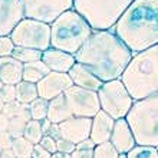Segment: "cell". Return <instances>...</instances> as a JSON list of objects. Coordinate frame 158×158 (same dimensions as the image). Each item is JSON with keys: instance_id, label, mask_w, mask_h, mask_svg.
Returning a JSON list of instances; mask_svg holds the SVG:
<instances>
[{"instance_id": "9", "label": "cell", "mask_w": 158, "mask_h": 158, "mask_svg": "<svg viewBox=\"0 0 158 158\" xmlns=\"http://www.w3.org/2000/svg\"><path fill=\"white\" fill-rule=\"evenodd\" d=\"M23 15L50 25L62 13L73 9V0H20Z\"/></svg>"}, {"instance_id": "26", "label": "cell", "mask_w": 158, "mask_h": 158, "mask_svg": "<svg viewBox=\"0 0 158 158\" xmlns=\"http://www.w3.org/2000/svg\"><path fill=\"white\" fill-rule=\"evenodd\" d=\"M127 158H158V148L135 145L127 154Z\"/></svg>"}, {"instance_id": "4", "label": "cell", "mask_w": 158, "mask_h": 158, "mask_svg": "<svg viewBox=\"0 0 158 158\" xmlns=\"http://www.w3.org/2000/svg\"><path fill=\"white\" fill-rule=\"evenodd\" d=\"M92 33L91 25L76 10L71 9L50 23V46L75 55Z\"/></svg>"}, {"instance_id": "36", "label": "cell", "mask_w": 158, "mask_h": 158, "mask_svg": "<svg viewBox=\"0 0 158 158\" xmlns=\"http://www.w3.org/2000/svg\"><path fill=\"white\" fill-rule=\"evenodd\" d=\"M94 157V150H78L75 148V151L71 154V158H92Z\"/></svg>"}, {"instance_id": "13", "label": "cell", "mask_w": 158, "mask_h": 158, "mask_svg": "<svg viewBox=\"0 0 158 158\" xmlns=\"http://www.w3.org/2000/svg\"><path fill=\"white\" fill-rule=\"evenodd\" d=\"M25 19L20 0H0V36H9Z\"/></svg>"}, {"instance_id": "11", "label": "cell", "mask_w": 158, "mask_h": 158, "mask_svg": "<svg viewBox=\"0 0 158 158\" xmlns=\"http://www.w3.org/2000/svg\"><path fill=\"white\" fill-rule=\"evenodd\" d=\"M72 79L68 73L62 72H49L40 82L36 83L39 98L46 101H52L56 96L62 95L72 86Z\"/></svg>"}, {"instance_id": "25", "label": "cell", "mask_w": 158, "mask_h": 158, "mask_svg": "<svg viewBox=\"0 0 158 158\" xmlns=\"http://www.w3.org/2000/svg\"><path fill=\"white\" fill-rule=\"evenodd\" d=\"M12 151L15 152L16 158H30L33 151V144L27 141L25 137L13 138Z\"/></svg>"}, {"instance_id": "19", "label": "cell", "mask_w": 158, "mask_h": 158, "mask_svg": "<svg viewBox=\"0 0 158 158\" xmlns=\"http://www.w3.org/2000/svg\"><path fill=\"white\" fill-rule=\"evenodd\" d=\"M71 108L68 105V101L65 98V95H59L56 98H53L52 101H49V108H48V117L46 119L50 121L52 124H60L63 121L72 118Z\"/></svg>"}, {"instance_id": "41", "label": "cell", "mask_w": 158, "mask_h": 158, "mask_svg": "<svg viewBox=\"0 0 158 158\" xmlns=\"http://www.w3.org/2000/svg\"><path fill=\"white\" fill-rule=\"evenodd\" d=\"M3 106H4V102L2 99H0V114L3 112Z\"/></svg>"}, {"instance_id": "16", "label": "cell", "mask_w": 158, "mask_h": 158, "mask_svg": "<svg viewBox=\"0 0 158 158\" xmlns=\"http://www.w3.org/2000/svg\"><path fill=\"white\" fill-rule=\"evenodd\" d=\"M114 124H115V119L111 118L104 111H99L95 117L92 118L89 138L94 141L95 145H99V144H104V142H109Z\"/></svg>"}, {"instance_id": "18", "label": "cell", "mask_w": 158, "mask_h": 158, "mask_svg": "<svg viewBox=\"0 0 158 158\" xmlns=\"http://www.w3.org/2000/svg\"><path fill=\"white\" fill-rule=\"evenodd\" d=\"M23 73V63L13 58V56H4L0 58V81L3 85H15L22 81Z\"/></svg>"}, {"instance_id": "27", "label": "cell", "mask_w": 158, "mask_h": 158, "mask_svg": "<svg viewBox=\"0 0 158 158\" xmlns=\"http://www.w3.org/2000/svg\"><path fill=\"white\" fill-rule=\"evenodd\" d=\"M119 152H118L111 142H104L99 144L94 148V157L92 158H118Z\"/></svg>"}, {"instance_id": "20", "label": "cell", "mask_w": 158, "mask_h": 158, "mask_svg": "<svg viewBox=\"0 0 158 158\" xmlns=\"http://www.w3.org/2000/svg\"><path fill=\"white\" fill-rule=\"evenodd\" d=\"M49 68L46 66L45 63L40 60L36 62H30L23 65V73H22V81L26 82H32V83H38L42 79L45 78L49 73Z\"/></svg>"}, {"instance_id": "33", "label": "cell", "mask_w": 158, "mask_h": 158, "mask_svg": "<svg viewBox=\"0 0 158 158\" xmlns=\"http://www.w3.org/2000/svg\"><path fill=\"white\" fill-rule=\"evenodd\" d=\"M39 145L43 147L50 154H55V152H56V139H55L53 137H50V135H43L40 142H39Z\"/></svg>"}, {"instance_id": "24", "label": "cell", "mask_w": 158, "mask_h": 158, "mask_svg": "<svg viewBox=\"0 0 158 158\" xmlns=\"http://www.w3.org/2000/svg\"><path fill=\"white\" fill-rule=\"evenodd\" d=\"M48 108H49V101L43 98H36L29 104V112L30 118L35 121H43L48 117Z\"/></svg>"}, {"instance_id": "5", "label": "cell", "mask_w": 158, "mask_h": 158, "mask_svg": "<svg viewBox=\"0 0 158 158\" xmlns=\"http://www.w3.org/2000/svg\"><path fill=\"white\" fill-rule=\"evenodd\" d=\"M125 119L137 145L158 148V94L134 101Z\"/></svg>"}, {"instance_id": "3", "label": "cell", "mask_w": 158, "mask_h": 158, "mask_svg": "<svg viewBox=\"0 0 158 158\" xmlns=\"http://www.w3.org/2000/svg\"><path fill=\"white\" fill-rule=\"evenodd\" d=\"M119 79L134 101L158 94V45L134 53Z\"/></svg>"}, {"instance_id": "8", "label": "cell", "mask_w": 158, "mask_h": 158, "mask_svg": "<svg viewBox=\"0 0 158 158\" xmlns=\"http://www.w3.org/2000/svg\"><path fill=\"white\" fill-rule=\"evenodd\" d=\"M15 46L43 50L50 48V25L33 19H22L9 35Z\"/></svg>"}, {"instance_id": "17", "label": "cell", "mask_w": 158, "mask_h": 158, "mask_svg": "<svg viewBox=\"0 0 158 158\" xmlns=\"http://www.w3.org/2000/svg\"><path fill=\"white\" fill-rule=\"evenodd\" d=\"M68 75L72 79V83L75 86L83 88V89H88V91L98 92L99 88L102 86V83H104L99 78H96L85 65L78 62L71 68V71L68 72Z\"/></svg>"}, {"instance_id": "6", "label": "cell", "mask_w": 158, "mask_h": 158, "mask_svg": "<svg viewBox=\"0 0 158 158\" xmlns=\"http://www.w3.org/2000/svg\"><path fill=\"white\" fill-rule=\"evenodd\" d=\"M134 0H73V10L91 25L94 30L112 29L125 9Z\"/></svg>"}, {"instance_id": "39", "label": "cell", "mask_w": 158, "mask_h": 158, "mask_svg": "<svg viewBox=\"0 0 158 158\" xmlns=\"http://www.w3.org/2000/svg\"><path fill=\"white\" fill-rule=\"evenodd\" d=\"M0 158H16V155H15V152L12 151V148H9V150H2Z\"/></svg>"}, {"instance_id": "30", "label": "cell", "mask_w": 158, "mask_h": 158, "mask_svg": "<svg viewBox=\"0 0 158 158\" xmlns=\"http://www.w3.org/2000/svg\"><path fill=\"white\" fill-rule=\"evenodd\" d=\"M0 99L4 104L16 101V86L15 85H3L0 89Z\"/></svg>"}, {"instance_id": "44", "label": "cell", "mask_w": 158, "mask_h": 158, "mask_svg": "<svg viewBox=\"0 0 158 158\" xmlns=\"http://www.w3.org/2000/svg\"><path fill=\"white\" fill-rule=\"evenodd\" d=\"M0 152H2V150H0Z\"/></svg>"}, {"instance_id": "40", "label": "cell", "mask_w": 158, "mask_h": 158, "mask_svg": "<svg viewBox=\"0 0 158 158\" xmlns=\"http://www.w3.org/2000/svg\"><path fill=\"white\" fill-rule=\"evenodd\" d=\"M50 158H71V155L69 154H63V152H55V154L50 155Z\"/></svg>"}, {"instance_id": "28", "label": "cell", "mask_w": 158, "mask_h": 158, "mask_svg": "<svg viewBox=\"0 0 158 158\" xmlns=\"http://www.w3.org/2000/svg\"><path fill=\"white\" fill-rule=\"evenodd\" d=\"M26 124H27V121H26L25 118H22V117L12 118V119H10V122H9L7 132L10 134L13 138L23 137V131H25Z\"/></svg>"}, {"instance_id": "31", "label": "cell", "mask_w": 158, "mask_h": 158, "mask_svg": "<svg viewBox=\"0 0 158 158\" xmlns=\"http://www.w3.org/2000/svg\"><path fill=\"white\" fill-rule=\"evenodd\" d=\"M13 49H15V45L10 36H0V58L10 56Z\"/></svg>"}, {"instance_id": "42", "label": "cell", "mask_w": 158, "mask_h": 158, "mask_svg": "<svg viewBox=\"0 0 158 158\" xmlns=\"http://www.w3.org/2000/svg\"><path fill=\"white\" fill-rule=\"evenodd\" d=\"M118 158H127V154H119V157Z\"/></svg>"}, {"instance_id": "22", "label": "cell", "mask_w": 158, "mask_h": 158, "mask_svg": "<svg viewBox=\"0 0 158 158\" xmlns=\"http://www.w3.org/2000/svg\"><path fill=\"white\" fill-rule=\"evenodd\" d=\"M13 58L19 60L20 63H30V62H36L42 59V52L36 49H30V48H22V46H15L12 55Z\"/></svg>"}, {"instance_id": "29", "label": "cell", "mask_w": 158, "mask_h": 158, "mask_svg": "<svg viewBox=\"0 0 158 158\" xmlns=\"http://www.w3.org/2000/svg\"><path fill=\"white\" fill-rule=\"evenodd\" d=\"M27 108V105H23L17 101H13V102H9V104H4L3 106V114L7 118H15V117H22L23 111Z\"/></svg>"}, {"instance_id": "2", "label": "cell", "mask_w": 158, "mask_h": 158, "mask_svg": "<svg viewBox=\"0 0 158 158\" xmlns=\"http://www.w3.org/2000/svg\"><path fill=\"white\" fill-rule=\"evenodd\" d=\"M114 27L132 53L158 45V0H134Z\"/></svg>"}, {"instance_id": "35", "label": "cell", "mask_w": 158, "mask_h": 158, "mask_svg": "<svg viewBox=\"0 0 158 158\" xmlns=\"http://www.w3.org/2000/svg\"><path fill=\"white\" fill-rule=\"evenodd\" d=\"M50 155L52 154L48 152L43 147L36 144V145H33V151H32V157L30 158H50Z\"/></svg>"}, {"instance_id": "43", "label": "cell", "mask_w": 158, "mask_h": 158, "mask_svg": "<svg viewBox=\"0 0 158 158\" xmlns=\"http://www.w3.org/2000/svg\"><path fill=\"white\" fill-rule=\"evenodd\" d=\"M2 86H3V82H2V81H0V89H2Z\"/></svg>"}, {"instance_id": "37", "label": "cell", "mask_w": 158, "mask_h": 158, "mask_svg": "<svg viewBox=\"0 0 158 158\" xmlns=\"http://www.w3.org/2000/svg\"><path fill=\"white\" fill-rule=\"evenodd\" d=\"M95 147L96 145L94 144V141H92L91 138H86V139H83L82 142L76 144V148H78V150H94Z\"/></svg>"}, {"instance_id": "10", "label": "cell", "mask_w": 158, "mask_h": 158, "mask_svg": "<svg viewBox=\"0 0 158 158\" xmlns=\"http://www.w3.org/2000/svg\"><path fill=\"white\" fill-rule=\"evenodd\" d=\"M63 95L66 98L73 117L94 118L101 111L98 92L95 91H88V89L72 85Z\"/></svg>"}, {"instance_id": "34", "label": "cell", "mask_w": 158, "mask_h": 158, "mask_svg": "<svg viewBox=\"0 0 158 158\" xmlns=\"http://www.w3.org/2000/svg\"><path fill=\"white\" fill-rule=\"evenodd\" d=\"M13 144V137L7 131H2L0 132V150H9L12 148Z\"/></svg>"}, {"instance_id": "23", "label": "cell", "mask_w": 158, "mask_h": 158, "mask_svg": "<svg viewBox=\"0 0 158 158\" xmlns=\"http://www.w3.org/2000/svg\"><path fill=\"white\" fill-rule=\"evenodd\" d=\"M23 137L29 142H32L33 145L39 144L42 137H43L42 121H35V119L27 121V124H26V127H25V131H23Z\"/></svg>"}, {"instance_id": "21", "label": "cell", "mask_w": 158, "mask_h": 158, "mask_svg": "<svg viewBox=\"0 0 158 158\" xmlns=\"http://www.w3.org/2000/svg\"><path fill=\"white\" fill-rule=\"evenodd\" d=\"M38 88L36 83L20 81L16 85V101L23 105H29L32 101L38 98Z\"/></svg>"}, {"instance_id": "7", "label": "cell", "mask_w": 158, "mask_h": 158, "mask_svg": "<svg viewBox=\"0 0 158 158\" xmlns=\"http://www.w3.org/2000/svg\"><path fill=\"white\" fill-rule=\"evenodd\" d=\"M101 111L106 112L114 119L125 118L134 105V99L128 94L121 79L104 82L98 91Z\"/></svg>"}, {"instance_id": "14", "label": "cell", "mask_w": 158, "mask_h": 158, "mask_svg": "<svg viewBox=\"0 0 158 158\" xmlns=\"http://www.w3.org/2000/svg\"><path fill=\"white\" fill-rule=\"evenodd\" d=\"M109 142L112 144L114 148L119 154H128L129 151L137 145L135 139H134L132 131H131V128H129V125L125 118H121V119L115 121L114 128H112V134H111V138H109Z\"/></svg>"}, {"instance_id": "15", "label": "cell", "mask_w": 158, "mask_h": 158, "mask_svg": "<svg viewBox=\"0 0 158 158\" xmlns=\"http://www.w3.org/2000/svg\"><path fill=\"white\" fill-rule=\"evenodd\" d=\"M42 62L49 68L50 72H62L68 73L71 68L76 63V59L73 55L66 53L63 50L55 49L50 46L49 49L42 52Z\"/></svg>"}, {"instance_id": "38", "label": "cell", "mask_w": 158, "mask_h": 158, "mask_svg": "<svg viewBox=\"0 0 158 158\" xmlns=\"http://www.w3.org/2000/svg\"><path fill=\"white\" fill-rule=\"evenodd\" d=\"M9 122H10V118H7L3 112L0 114V132H2V131H7Z\"/></svg>"}, {"instance_id": "1", "label": "cell", "mask_w": 158, "mask_h": 158, "mask_svg": "<svg viewBox=\"0 0 158 158\" xmlns=\"http://www.w3.org/2000/svg\"><path fill=\"white\" fill-rule=\"evenodd\" d=\"M75 59L99 78L102 82L119 79L134 53L117 35L108 30H94Z\"/></svg>"}, {"instance_id": "32", "label": "cell", "mask_w": 158, "mask_h": 158, "mask_svg": "<svg viewBox=\"0 0 158 158\" xmlns=\"http://www.w3.org/2000/svg\"><path fill=\"white\" fill-rule=\"evenodd\" d=\"M76 145L72 144V142L63 139V138H58L56 139V151L58 152H63V154H69L71 155L73 151H75Z\"/></svg>"}, {"instance_id": "12", "label": "cell", "mask_w": 158, "mask_h": 158, "mask_svg": "<svg viewBox=\"0 0 158 158\" xmlns=\"http://www.w3.org/2000/svg\"><path fill=\"white\" fill-rule=\"evenodd\" d=\"M91 125H92V118L72 117L69 119L58 124L59 135H60V138L76 145L79 142H82L83 139L89 138Z\"/></svg>"}]
</instances>
